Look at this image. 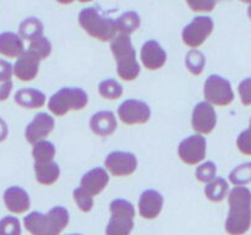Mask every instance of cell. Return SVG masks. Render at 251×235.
<instances>
[{
    "instance_id": "12",
    "label": "cell",
    "mask_w": 251,
    "mask_h": 235,
    "mask_svg": "<svg viewBox=\"0 0 251 235\" xmlns=\"http://www.w3.org/2000/svg\"><path fill=\"white\" fill-rule=\"evenodd\" d=\"M217 125V113L212 104L200 102L195 105L191 115V126L198 135H208Z\"/></svg>"
},
{
    "instance_id": "31",
    "label": "cell",
    "mask_w": 251,
    "mask_h": 235,
    "mask_svg": "<svg viewBox=\"0 0 251 235\" xmlns=\"http://www.w3.org/2000/svg\"><path fill=\"white\" fill-rule=\"evenodd\" d=\"M195 176L200 183L208 184L217 178V166L213 162H203L196 168Z\"/></svg>"
},
{
    "instance_id": "7",
    "label": "cell",
    "mask_w": 251,
    "mask_h": 235,
    "mask_svg": "<svg viewBox=\"0 0 251 235\" xmlns=\"http://www.w3.org/2000/svg\"><path fill=\"white\" fill-rule=\"evenodd\" d=\"M203 97L210 104L226 107L234 100V92L227 78L220 75H211L203 86Z\"/></svg>"
},
{
    "instance_id": "39",
    "label": "cell",
    "mask_w": 251,
    "mask_h": 235,
    "mask_svg": "<svg viewBox=\"0 0 251 235\" xmlns=\"http://www.w3.org/2000/svg\"><path fill=\"white\" fill-rule=\"evenodd\" d=\"M7 134H9V129H7L6 122L2 119H0V142L6 139Z\"/></svg>"
},
{
    "instance_id": "36",
    "label": "cell",
    "mask_w": 251,
    "mask_h": 235,
    "mask_svg": "<svg viewBox=\"0 0 251 235\" xmlns=\"http://www.w3.org/2000/svg\"><path fill=\"white\" fill-rule=\"evenodd\" d=\"M238 91H239L240 100H242L243 104H244L245 107L251 105V77L243 80L242 82L239 83Z\"/></svg>"
},
{
    "instance_id": "30",
    "label": "cell",
    "mask_w": 251,
    "mask_h": 235,
    "mask_svg": "<svg viewBox=\"0 0 251 235\" xmlns=\"http://www.w3.org/2000/svg\"><path fill=\"white\" fill-rule=\"evenodd\" d=\"M28 50H31L32 53L36 54L39 59L44 60V59L48 58L51 53V43L49 42L48 38L46 37H39V38L34 39V41L29 42Z\"/></svg>"
},
{
    "instance_id": "34",
    "label": "cell",
    "mask_w": 251,
    "mask_h": 235,
    "mask_svg": "<svg viewBox=\"0 0 251 235\" xmlns=\"http://www.w3.org/2000/svg\"><path fill=\"white\" fill-rule=\"evenodd\" d=\"M237 147L243 154L251 156V118L249 121V127L238 136Z\"/></svg>"
},
{
    "instance_id": "33",
    "label": "cell",
    "mask_w": 251,
    "mask_h": 235,
    "mask_svg": "<svg viewBox=\"0 0 251 235\" xmlns=\"http://www.w3.org/2000/svg\"><path fill=\"white\" fill-rule=\"evenodd\" d=\"M0 235H21V223L16 217L7 215L0 220Z\"/></svg>"
},
{
    "instance_id": "2",
    "label": "cell",
    "mask_w": 251,
    "mask_h": 235,
    "mask_svg": "<svg viewBox=\"0 0 251 235\" xmlns=\"http://www.w3.org/2000/svg\"><path fill=\"white\" fill-rule=\"evenodd\" d=\"M70 215L66 208L56 206L48 213L31 212L25 217L24 225L31 235H60L68 227Z\"/></svg>"
},
{
    "instance_id": "3",
    "label": "cell",
    "mask_w": 251,
    "mask_h": 235,
    "mask_svg": "<svg viewBox=\"0 0 251 235\" xmlns=\"http://www.w3.org/2000/svg\"><path fill=\"white\" fill-rule=\"evenodd\" d=\"M110 50L117 61L118 76L124 81L136 80L140 75V64L130 36L118 33L110 41Z\"/></svg>"
},
{
    "instance_id": "27",
    "label": "cell",
    "mask_w": 251,
    "mask_h": 235,
    "mask_svg": "<svg viewBox=\"0 0 251 235\" xmlns=\"http://www.w3.org/2000/svg\"><path fill=\"white\" fill-rule=\"evenodd\" d=\"M98 92L100 95L108 100H117L122 98L123 95V86L117 80L108 78L102 81L98 86Z\"/></svg>"
},
{
    "instance_id": "29",
    "label": "cell",
    "mask_w": 251,
    "mask_h": 235,
    "mask_svg": "<svg viewBox=\"0 0 251 235\" xmlns=\"http://www.w3.org/2000/svg\"><path fill=\"white\" fill-rule=\"evenodd\" d=\"M229 181L234 186H247L251 183V162L238 165L229 174Z\"/></svg>"
},
{
    "instance_id": "25",
    "label": "cell",
    "mask_w": 251,
    "mask_h": 235,
    "mask_svg": "<svg viewBox=\"0 0 251 235\" xmlns=\"http://www.w3.org/2000/svg\"><path fill=\"white\" fill-rule=\"evenodd\" d=\"M229 192L228 181L223 178L213 179L205 188V195L211 202H221Z\"/></svg>"
},
{
    "instance_id": "22",
    "label": "cell",
    "mask_w": 251,
    "mask_h": 235,
    "mask_svg": "<svg viewBox=\"0 0 251 235\" xmlns=\"http://www.w3.org/2000/svg\"><path fill=\"white\" fill-rule=\"evenodd\" d=\"M34 175L37 183L43 186H51L60 176V168L54 161L48 163H34Z\"/></svg>"
},
{
    "instance_id": "42",
    "label": "cell",
    "mask_w": 251,
    "mask_h": 235,
    "mask_svg": "<svg viewBox=\"0 0 251 235\" xmlns=\"http://www.w3.org/2000/svg\"><path fill=\"white\" fill-rule=\"evenodd\" d=\"M242 2H245V4H251V0H240Z\"/></svg>"
},
{
    "instance_id": "11",
    "label": "cell",
    "mask_w": 251,
    "mask_h": 235,
    "mask_svg": "<svg viewBox=\"0 0 251 235\" xmlns=\"http://www.w3.org/2000/svg\"><path fill=\"white\" fill-rule=\"evenodd\" d=\"M118 118L125 125H142L151 119V108L140 99H127L118 108Z\"/></svg>"
},
{
    "instance_id": "32",
    "label": "cell",
    "mask_w": 251,
    "mask_h": 235,
    "mask_svg": "<svg viewBox=\"0 0 251 235\" xmlns=\"http://www.w3.org/2000/svg\"><path fill=\"white\" fill-rule=\"evenodd\" d=\"M73 197L77 207L80 208L81 212L88 213L93 208V196H91L87 191L83 190L82 188H77L74 190Z\"/></svg>"
},
{
    "instance_id": "26",
    "label": "cell",
    "mask_w": 251,
    "mask_h": 235,
    "mask_svg": "<svg viewBox=\"0 0 251 235\" xmlns=\"http://www.w3.org/2000/svg\"><path fill=\"white\" fill-rule=\"evenodd\" d=\"M32 157L34 159V163H48V162H53L54 157H55L56 149L54 143L47 140H42V141L36 142L32 144Z\"/></svg>"
},
{
    "instance_id": "18",
    "label": "cell",
    "mask_w": 251,
    "mask_h": 235,
    "mask_svg": "<svg viewBox=\"0 0 251 235\" xmlns=\"http://www.w3.org/2000/svg\"><path fill=\"white\" fill-rule=\"evenodd\" d=\"M109 184V174L103 168L91 169L81 179L80 188L87 191L91 196H98Z\"/></svg>"
},
{
    "instance_id": "40",
    "label": "cell",
    "mask_w": 251,
    "mask_h": 235,
    "mask_svg": "<svg viewBox=\"0 0 251 235\" xmlns=\"http://www.w3.org/2000/svg\"><path fill=\"white\" fill-rule=\"evenodd\" d=\"M56 1L60 2V4H63V5H69V4H71V2L75 1V0H56Z\"/></svg>"
},
{
    "instance_id": "41",
    "label": "cell",
    "mask_w": 251,
    "mask_h": 235,
    "mask_svg": "<svg viewBox=\"0 0 251 235\" xmlns=\"http://www.w3.org/2000/svg\"><path fill=\"white\" fill-rule=\"evenodd\" d=\"M248 16H249V19L251 20V4H250L249 9H248Z\"/></svg>"
},
{
    "instance_id": "20",
    "label": "cell",
    "mask_w": 251,
    "mask_h": 235,
    "mask_svg": "<svg viewBox=\"0 0 251 235\" xmlns=\"http://www.w3.org/2000/svg\"><path fill=\"white\" fill-rule=\"evenodd\" d=\"M46 95L36 88H21L15 93V102L26 109H41L46 104Z\"/></svg>"
},
{
    "instance_id": "38",
    "label": "cell",
    "mask_w": 251,
    "mask_h": 235,
    "mask_svg": "<svg viewBox=\"0 0 251 235\" xmlns=\"http://www.w3.org/2000/svg\"><path fill=\"white\" fill-rule=\"evenodd\" d=\"M11 91H12L11 81H6V82L0 83V100H6L7 98H9Z\"/></svg>"
},
{
    "instance_id": "28",
    "label": "cell",
    "mask_w": 251,
    "mask_h": 235,
    "mask_svg": "<svg viewBox=\"0 0 251 235\" xmlns=\"http://www.w3.org/2000/svg\"><path fill=\"white\" fill-rule=\"evenodd\" d=\"M206 65V58L200 50L198 49H190L186 54L185 58V66L189 70V72L193 75L198 76L203 71Z\"/></svg>"
},
{
    "instance_id": "16",
    "label": "cell",
    "mask_w": 251,
    "mask_h": 235,
    "mask_svg": "<svg viewBox=\"0 0 251 235\" xmlns=\"http://www.w3.org/2000/svg\"><path fill=\"white\" fill-rule=\"evenodd\" d=\"M163 196L156 190H146L139 200V213L144 219H156L163 208Z\"/></svg>"
},
{
    "instance_id": "13",
    "label": "cell",
    "mask_w": 251,
    "mask_h": 235,
    "mask_svg": "<svg viewBox=\"0 0 251 235\" xmlns=\"http://www.w3.org/2000/svg\"><path fill=\"white\" fill-rule=\"evenodd\" d=\"M54 126H55V121L53 117L47 113H38L25 130L26 141L34 144L36 142L46 140V137H48L49 134L54 130Z\"/></svg>"
},
{
    "instance_id": "43",
    "label": "cell",
    "mask_w": 251,
    "mask_h": 235,
    "mask_svg": "<svg viewBox=\"0 0 251 235\" xmlns=\"http://www.w3.org/2000/svg\"><path fill=\"white\" fill-rule=\"evenodd\" d=\"M78 1H80V2H90V1H92V0H78Z\"/></svg>"
},
{
    "instance_id": "19",
    "label": "cell",
    "mask_w": 251,
    "mask_h": 235,
    "mask_svg": "<svg viewBox=\"0 0 251 235\" xmlns=\"http://www.w3.org/2000/svg\"><path fill=\"white\" fill-rule=\"evenodd\" d=\"M90 127L95 135L100 137H108L115 132L118 127L117 118L114 113L109 110H102L92 115L90 120Z\"/></svg>"
},
{
    "instance_id": "8",
    "label": "cell",
    "mask_w": 251,
    "mask_h": 235,
    "mask_svg": "<svg viewBox=\"0 0 251 235\" xmlns=\"http://www.w3.org/2000/svg\"><path fill=\"white\" fill-rule=\"evenodd\" d=\"M213 28H215V24L211 17L198 16L184 27L181 32V39L185 46L196 49L202 46L206 39L212 34Z\"/></svg>"
},
{
    "instance_id": "17",
    "label": "cell",
    "mask_w": 251,
    "mask_h": 235,
    "mask_svg": "<svg viewBox=\"0 0 251 235\" xmlns=\"http://www.w3.org/2000/svg\"><path fill=\"white\" fill-rule=\"evenodd\" d=\"M4 203L7 211L14 214H24L31 207L28 193L20 186H11L5 191Z\"/></svg>"
},
{
    "instance_id": "9",
    "label": "cell",
    "mask_w": 251,
    "mask_h": 235,
    "mask_svg": "<svg viewBox=\"0 0 251 235\" xmlns=\"http://www.w3.org/2000/svg\"><path fill=\"white\" fill-rule=\"evenodd\" d=\"M207 142L202 135H193L186 137L179 143L178 156L183 163L188 165H196L202 163L206 158Z\"/></svg>"
},
{
    "instance_id": "15",
    "label": "cell",
    "mask_w": 251,
    "mask_h": 235,
    "mask_svg": "<svg viewBox=\"0 0 251 235\" xmlns=\"http://www.w3.org/2000/svg\"><path fill=\"white\" fill-rule=\"evenodd\" d=\"M142 65L150 71H156L163 68L167 63V53L157 41H147L142 46L140 53Z\"/></svg>"
},
{
    "instance_id": "6",
    "label": "cell",
    "mask_w": 251,
    "mask_h": 235,
    "mask_svg": "<svg viewBox=\"0 0 251 235\" xmlns=\"http://www.w3.org/2000/svg\"><path fill=\"white\" fill-rule=\"evenodd\" d=\"M110 218L105 228V235H130L134 229L135 207L131 202L118 198L109 205Z\"/></svg>"
},
{
    "instance_id": "21",
    "label": "cell",
    "mask_w": 251,
    "mask_h": 235,
    "mask_svg": "<svg viewBox=\"0 0 251 235\" xmlns=\"http://www.w3.org/2000/svg\"><path fill=\"white\" fill-rule=\"evenodd\" d=\"M25 51L24 41L21 37L12 32L0 34V54L6 58H17Z\"/></svg>"
},
{
    "instance_id": "14",
    "label": "cell",
    "mask_w": 251,
    "mask_h": 235,
    "mask_svg": "<svg viewBox=\"0 0 251 235\" xmlns=\"http://www.w3.org/2000/svg\"><path fill=\"white\" fill-rule=\"evenodd\" d=\"M39 64H41V59L27 49L21 55L17 56L16 63L12 66V75L24 82L34 80L38 75Z\"/></svg>"
},
{
    "instance_id": "37",
    "label": "cell",
    "mask_w": 251,
    "mask_h": 235,
    "mask_svg": "<svg viewBox=\"0 0 251 235\" xmlns=\"http://www.w3.org/2000/svg\"><path fill=\"white\" fill-rule=\"evenodd\" d=\"M12 65L5 60H0V83L11 81Z\"/></svg>"
},
{
    "instance_id": "24",
    "label": "cell",
    "mask_w": 251,
    "mask_h": 235,
    "mask_svg": "<svg viewBox=\"0 0 251 235\" xmlns=\"http://www.w3.org/2000/svg\"><path fill=\"white\" fill-rule=\"evenodd\" d=\"M115 26H117L118 33L131 36L141 26V17L137 12L126 11L115 20Z\"/></svg>"
},
{
    "instance_id": "1",
    "label": "cell",
    "mask_w": 251,
    "mask_h": 235,
    "mask_svg": "<svg viewBox=\"0 0 251 235\" xmlns=\"http://www.w3.org/2000/svg\"><path fill=\"white\" fill-rule=\"evenodd\" d=\"M229 213L225 229L229 235H244L251 227V191L247 186H235L228 193Z\"/></svg>"
},
{
    "instance_id": "10",
    "label": "cell",
    "mask_w": 251,
    "mask_h": 235,
    "mask_svg": "<svg viewBox=\"0 0 251 235\" xmlns=\"http://www.w3.org/2000/svg\"><path fill=\"white\" fill-rule=\"evenodd\" d=\"M108 174L117 178H126L132 175L137 169V158L130 152H110L104 161Z\"/></svg>"
},
{
    "instance_id": "44",
    "label": "cell",
    "mask_w": 251,
    "mask_h": 235,
    "mask_svg": "<svg viewBox=\"0 0 251 235\" xmlns=\"http://www.w3.org/2000/svg\"><path fill=\"white\" fill-rule=\"evenodd\" d=\"M69 235H81V234H69Z\"/></svg>"
},
{
    "instance_id": "35",
    "label": "cell",
    "mask_w": 251,
    "mask_h": 235,
    "mask_svg": "<svg viewBox=\"0 0 251 235\" xmlns=\"http://www.w3.org/2000/svg\"><path fill=\"white\" fill-rule=\"evenodd\" d=\"M186 4L194 12H211L216 7L217 0H186Z\"/></svg>"
},
{
    "instance_id": "5",
    "label": "cell",
    "mask_w": 251,
    "mask_h": 235,
    "mask_svg": "<svg viewBox=\"0 0 251 235\" xmlns=\"http://www.w3.org/2000/svg\"><path fill=\"white\" fill-rule=\"evenodd\" d=\"M88 104V95L82 88L63 87L48 100V109L54 117L61 118L71 110H82Z\"/></svg>"
},
{
    "instance_id": "23",
    "label": "cell",
    "mask_w": 251,
    "mask_h": 235,
    "mask_svg": "<svg viewBox=\"0 0 251 235\" xmlns=\"http://www.w3.org/2000/svg\"><path fill=\"white\" fill-rule=\"evenodd\" d=\"M44 26L41 20L37 17H28L24 20L19 26V36L21 37L22 41L32 42L34 39L43 36Z\"/></svg>"
},
{
    "instance_id": "4",
    "label": "cell",
    "mask_w": 251,
    "mask_h": 235,
    "mask_svg": "<svg viewBox=\"0 0 251 235\" xmlns=\"http://www.w3.org/2000/svg\"><path fill=\"white\" fill-rule=\"evenodd\" d=\"M78 24L86 33L100 42H110L118 34L115 20L103 16L96 7H86L78 14Z\"/></svg>"
}]
</instances>
